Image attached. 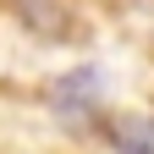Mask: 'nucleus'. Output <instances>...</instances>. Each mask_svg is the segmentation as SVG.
<instances>
[{
    "mask_svg": "<svg viewBox=\"0 0 154 154\" xmlns=\"http://www.w3.org/2000/svg\"><path fill=\"white\" fill-rule=\"evenodd\" d=\"M99 94H105V72L99 66H77V72H61L50 83V110L61 116V121H72V116H88L94 105H99Z\"/></svg>",
    "mask_w": 154,
    "mask_h": 154,
    "instance_id": "obj_1",
    "label": "nucleus"
},
{
    "mask_svg": "<svg viewBox=\"0 0 154 154\" xmlns=\"http://www.w3.org/2000/svg\"><path fill=\"white\" fill-rule=\"evenodd\" d=\"M105 138L116 154H154V116H116L105 121Z\"/></svg>",
    "mask_w": 154,
    "mask_h": 154,
    "instance_id": "obj_2",
    "label": "nucleus"
}]
</instances>
